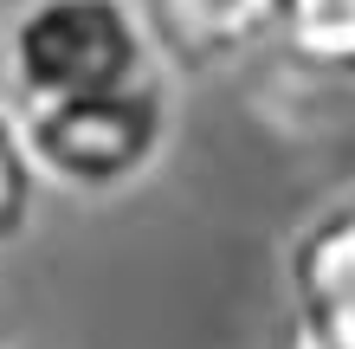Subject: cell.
Segmentation results:
<instances>
[{
	"label": "cell",
	"instance_id": "6da1fadb",
	"mask_svg": "<svg viewBox=\"0 0 355 349\" xmlns=\"http://www.w3.org/2000/svg\"><path fill=\"white\" fill-rule=\"evenodd\" d=\"M155 33L136 0H19L7 19V78L19 104H65L162 78Z\"/></svg>",
	"mask_w": 355,
	"mask_h": 349
},
{
	"label": "cell",
	"instance_id": "7a4b0ae2",
	"mask_svg": "<svg viewBox=\"0 0 355 349\" xmlns=\"http://www.w3.org/2000/svg\"><path fill=\"white\" fill-rule=\"evenodd\" d=\"M19 123H26V149L46 188L103 201V194L136 188L162 162V149L175 136V91H168V71H162L123 91L33 104V110H19Z\"/></svg>",
	"mask_w": 355,
	"mask_h": 349
},
{
	"label": "cell",
	"instance_id": "3957f363",
	"mask_svg": "<svg viewBox=\"0 0 355 349\" xmlns=\"http://www.w3.org/2000/svg\"><path fill=\"white\" fill-rule=\"evenodd\" d=\"M291 349H355V188L329 194L284 246Z\"/></svg>",
	"mask_w": 355,
	"mask_h": 349
},
{
	"label": "cell",
	"instance_id": "277c9868",
	"mask_svg": "<svg viewBox=\"0 0 355 349\" xmlns=\"http://www.w3.org/2000/svg\"><path fill=\"white\" fill-rule=\"evenodd\" d=\"M162 65L181 78H220L271 46L278 0H136Z\"/></svg>",
	"mask_w": 355,
	"mask_h": 349
},
{
	"label": "cell",
	"instance_id": "5b68a950",
	"mask_svg": "<svg viewBox=\"0 0 355 349\" xmlns=\"http://www.w3.org/2000/svg\"><path fill=\"white\" fill-rule=\"evenodd\" d=\"M271 52L310 85H355V0H278Z\"/></svg>",
	"mask_w": 355,
	"mask_h": 349
},
{
	"label": "cell",
	"instance_id": "8992f818",
	"mask_svg": "<svg viewBox=\"0 0 355 349\" xmlns=\"http://www.w3.org/2000/svg\"><path fill=\"white\" fill-rule=\"evenodd\" d=\"M39 162L26 149V123H19L7 104H0V253L26 239L33 207H39Z\"/></svg>",
	"mask_w": 355,
	"mask_h": 349
}]
</instances>
